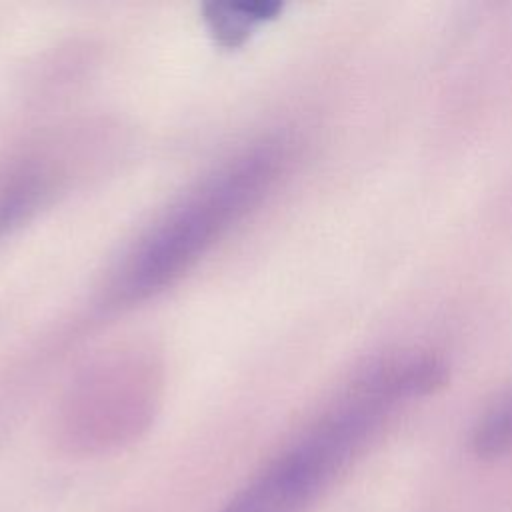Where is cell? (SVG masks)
Returning a JSON list of instances; mask_svg holds the SVG:
<instances>
[{"mask_svg":"<svg viewBox=\"0 0 512 512\" xmlns=\"http://www.w3.org/2000/svg\"><path fill=\"white\" fill-rule=\"evenodd\" d=\"M280 10L276 2H252V4H214L206 12V22L224 46H236L262 22L272 18Z\"/></svg>","mask_w":512,"mask_h":512,"instance_id":"obj_3","label":"cell"},{"mask_svg":"<svg viewBox=\"0 0 512 512\" xmlns=\"http://www.w3.org/2000/svg\"><path fill=\"white\" fill-rule=\"evenodd\" d=\"M280 168L276 148H256L236 156L176 206L134 246L118 288L124 298H144L174 282L234 226L272 186Z\"/></svg>","mask_w":512,"mask_h":512,"instance_id":"obj_1","label":"cell"},{"mask_svg":"<svg viewBox=\"0 0 512 512\" xmlns=\"http://www.w3.org/2000/svg\"><path fill=\"white\" fill-rule=\"evenodd\" d=\"M390 404L392 398L360 378L346 398L280 452L222 512H304L360 450Z\"/></svg>","mask_w":512,"mask_h":512,"instance_id":"obj_2","label":"cell"},{"mask_svg":"<svg viewBox=\"0 0 512 512\" xmlns=\"http://www.w3.org/2000/svg\"><path fill=\"white\" fill-rule=\"evenodd\" d=\"M474 450L480 456H500L512 450V388L482 414L474 428Z\"/></svg>","mask_w":512,"mask_h":512,"instance_id":"obj_4","label":"cell"}]
</instances>
